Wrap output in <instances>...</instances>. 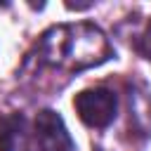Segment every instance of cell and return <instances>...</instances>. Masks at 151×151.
I'll list each match as a JSON object with an SVG mask.
<instances>
[{
	"label": "cell",
	"mask_w": 151,
	"mask_h": 151,
	"mask_svg": "<svg viewBox=\"0 0 151 151\" xmlns=\"http://www.w3.org/2000/svg\"><path fill=\"white\" fill-rule=\"evenodd\" d=\"M137 47H139V52H142L146 59H151V26L144 31V35L139 38V45H137Z\"/></svg>",
	"instance_id": "cell-5"
},
{
	"label": "cell",
	"mask_w": 151,
	"mask_h": 151,
	"mask_svg": "<svg viewBox=\"0 0 151 151\" xmlns=\"http://www.w3.org/2000/svg\"><path fill=\"white\" fill-rule=\"evenodd\" d=\"M73 106L80 116V120L90 127H106L113 123L116 111H118V101L116 94L106 87H92V90H83L80 94H76Z\"/></svg>",
	"instance_id": "cell-2"
},
{
	"label": "cell",
	"mask_w": 151,
	"mask_h": 151,
	"mask_svg": "<svg viewBox=\"0 0 151 151\" xmlns=\"http://www.w3.org/2000/svg\"><path fill=\"white\" fill-rule=\"evenodd\" d=\"M26 146V118L21 113H7L0 118V151H24Z\"/></svg>",
	"instance_id": "cell-4"
},
{
	"label": "cell",
	"mask_w": 151,
	"mask_h": 151,
	"mask_svg": "<svg viewBox=\"0 0 151 151\" xmlns=\"http://www.w3.org/2000/svg\"><path fill=\"white\" fill-rule=\"evenodd\" d=\"M35 139L40 151H76L61 116L52 109H42L35 116Z\"/></svg>",
	"instance_id": "cell-3"
},
{
	"label": "cell",
	"mask_w": 151,
	"mask_h": 151,
	"mask_svg": "<svg viewBox=\"0 0 151 151\" xmlns=\"http://www.w3.org/2000/svg\"><path fill=\"white\" fill-rule=\"evenodd\" d=\"M40 59L61 71H83L111 57L109 38L94 24H61L42 33Z\"/></svg>",
	"instance_id": "cell-1"
}]
</instances>
